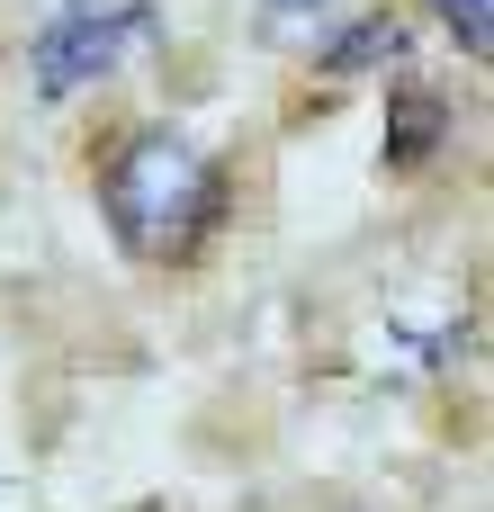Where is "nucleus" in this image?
Segmentation results:
<instances>
[{
    "mask_svg": "<svg viewBox=\"0 0 494 512\" xmlns=\"http://www.w3.org/2000/svg\"><path fill=\"white\" fill-rule=\"evenodd\" d=\"M234 207V180L207 144H189L180 126H135L108 162H99V216L126 243V261H189Z\"/></svg>",
    "mask_w": 494,
    "mask_h": 512,
    "instance_id": "f257e3e1",
    "label": "nucleus"
},
{
    "mask_svg": "<svg viewBox=\"0 0 494 512\" xmlns=\"http://www.w3.org/2000/svg\"><path fill=\"white\" fill-rule=\"evenodd\" d=\"M153 36H162V9H153V0H72V9H54V18L36 27L27 81H36L45 108H63V99H81L90 81H108L126 54H144Z\"/></svg>",
    "mask_w": 494,
    "mask_h": 512,
    "instance_id": "f03ea898",
    "label": "nucleus"
},
{
    "mask_svg": "<svg viewBox=\"0 0 494 512\" xmlns=\"http://www.w3.org/2000/svg\"><path fill=\"white\" fill-rule=\"evenodd\" d=\"M450 99L441 90H423V81H405V90H387V171H432V153L450 144Z\"/></svg>",
    "mask_w": 494,
    "mask_h": 512,
    "instance_id": "7ed1b4c3",
    "label": "nucleus"
},
{
    "mask_svg": "<svg viewBox=\"0 0 494 512\" xmlns=\"http://www.w3.org/2000/svg\"><path fill=\"white\" fill-rule=\"evenodd\" d=\"M405 36H414V27H405L396 9H360L342 36H324L315 63H324V81H360V72H387V63L405 54Z\"/></svg>",
    "mask_w": 494,
    "mask_h": 512,
    "instance_id": "20e7f679",
    "label": "nucleus"
},
{
    "mask_svg": "<svg viewBox=\"0 0 494 512\" xmlns=\"http://www.w3.org/2000/svg\"><path fill=\"white\" fill-rule=\"evenodd\" d=\"M441 27H450L468 54H486L494 45V0H441Z\"/></svg>",
    "mask_w": 494,
    "mask_h": 512,
    "instance_id": "39448f33",
    "label": "nucleus"
},
{
    "mask_svg": "<svg viewBox=\"0 0 494 512\" xmlns=\"http://www.w3.org/2000/svg\"><path fill=\"white\" fill-rule=\"evenodd\" d=\"M315 18H324V0H261V36H270V45H288V36H306Z\"/></svg>",
    "mask_w": 494,
    "mask_h": 512,
    "instance_id": "423d86ee",
    "label": "nucleus"
}]
</instances>
